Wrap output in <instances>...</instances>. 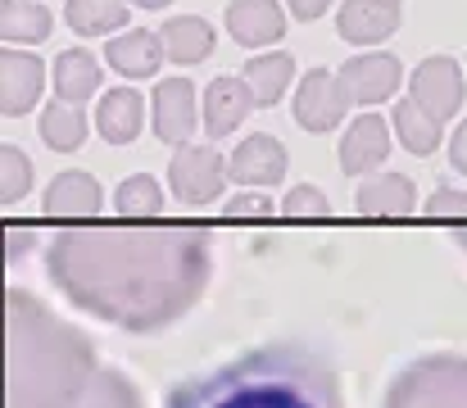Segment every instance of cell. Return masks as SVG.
<instances>
[{"label":"cell","instance_id":"cell-1","mask_svg":"<svg viewBox=\"0 0 467 408\" xmlns=\"http://www.w3.org/2000/svg\"><path fill=\"white\" fill-rule=\"evenodd\" d=\"M209 246L204 227H64L50 236L46 272L73 309L150 336L204 295Z\"/></svg>","mask_w":467,"mask_h":408},{"label":"cell","instance_id":"cell-2","mask_svg":"<svg viewBox=\"0 0 467 408\" xmlns=\"http://www.w3.org/2000/svg\"><path fill=\"white\" fill-rule=\"evenodd\" d=\"M9 408H141L137 386L105 368L91 340L27 290H9Z\"/></svg>","mask_w":467,"mask_h":408},{"label":"cell","instance_id":"cell-3","mask_svg":"<svg viewBox=\"0 0 467 408\" xmlns=\"http://www.w3.org/2000/svg\"><path fill=\"white\" fill-rule=\"evenodd\" d=\"M163 408H345V400L336 368L317 350L282 340L177 382Z\"/></svg>","mask_w":467,"mask_h":408},{"label":"cell","instance_id":"cell-4","mask_svg":"<svg viewBox=\"0 0 467 408\" xmlns=\"http://www.w3.org/2000/svg\"><path fill=\"white\" fill-rule=\"evenodd\" d=\"M381 408H467V354H422L404 363Z\"/></svg>","mask_w":467,"mask_h":408},{"label":"cell","instance_id":"cell-5","mask_svg":"<svg viewBox=\"0 0 467 408\" xmlns=\"http://www.w3.org/2000/svg\"><path fill=\"white\" fill-rule=\"evenodd\" d=\"M168 182L182 204H213L232 182V163L213 145H177V154L168 159Z\"/></svg>","mask_w":467,"mask_h":408},{"label":"cell","instance_id":"cell-6","mask_svg":"<svg viewBox=\"0 0 467 408\" xmlns=\"http://www.w3.org/2000/svg\"><path fill=\"white\" fill-rule=\"evenodd\" d=\"M409 100H413L418 110H427L436 123L454 119V114L463 110V68H459V59H450V55H427V59L413 68Z\"/></svg>","mask_w":467,"mask_h":408},{"label":"cell","instance_id":"cell-7","mask_svg":"<svg viewBox=\"0 0 467 408\" xmlns=\"http://www.w3.org/2000/svg\"><path fill=\"white\" fill-rule=\"evenodd\" d=\"M291 110H296V123L305 132H331L345 119V110H349V96L340 87V73L309 68L300 78V87H296V105Z\"/></svg>","mask_w":467,"mask_h":408},{"label":"cell","instance_id":"cell-8","mask_svg":"<svg viewBox=\"0 0 467 408\" xmlns=\"http://www.w3.org/2000/svg\"><path fill=\"white\" fill-rule=\"evenodd\" d=\"M232 182H241L245 191H264V186H277L282 177H286V168H291V159H286V145L277 141V136L268 132H254L245 136L236 150H232Z\"/></svg>","mask_w":467,"mask_h":408},{"label":"cell","instance_id":"cell-9","mask_svg":"<svg viewBox=\"0 0 467 408\" xmlns=\"http://www.w3.org/2000/svg\"><path fill=\"white\" fill-rule=\"evenodd\" d=\"M340 87H345L349 105H386L400 87V59L386 50L354 55L349 64H340Z\"/></svg>","mask_w":467,"mask_h":408},{"label":"cell","instance_id":"cell-10","mask_svg":"<svg viewBox=\"0 0 467 408\" xmlns=\"http://www.w3.org/2000/svg\"><path fill=\"white\" fill-rule=\"evenodd\" d=\"M404 23V5L400 0H340L336 14V32L349 46H381L386 37H395Z\"/></svg>","mask_w":467,"mask_h":408},{"label":"cell","instance_id":"cell-11","mask_svg":"<svg viewBox=\"0 0 467 408\" xmlns=\"http://www.w3.org/2000/svg\"><path fill=\"white\" fill-rule=\"evenodd\" d=\"M155 110V136L168 145H186L195 123H200V105H195V87L191 78H163L150 96Z\"/></svg>","mask_w":467,"mask_h":408},{"label":"cell","instance_id":"cell-12","mask_svg":"<svg viewBox=\"0 0 467 408\" xmlns=\"http://www.w3.org/2000/svg\"><path fill=\"white\" fill-rule=\"evenodd\" d=\"M41 87H46V64L36 55H23L14 46L0 50V114L23 119L41 100Z\"/></svg>","mask_w":467,"mask_h":408},{"label":"cell","instance_id":"cell-13","mask_svg":"<svg viewBox=\"0 0 467 408\" xmlns=\"http://www.w3.org/2000/svg\"><path fill=\"white\" fill-rule=\"evenodd\" d=\"M227 32L245 50L277 46L286 37V9L277 0H232L227 5Z\"/></svg>","mask_w":467,"mask_h":408},{"label":"cell","instance_id":"cell-14","mask_svg":"<svg viewBox=\"0 0 467 408\" xmlns=\"http://www.w3.org/2000/svg\"><path fill=\"white\" fill-rule=\"evenodd\" d=\"M390 154V123L381 114H358L349 128H345V141H340V168L349 177H363L372 173L381 159Z\"/></svg>","mask_w":467,"mask_h":408},{"label":"cell","instance_id":"cell-15","mask_svg":"<svg viewBox=\"0 0 467 408\" xmlns=\"http://www.w3.org/2000/svg\"><path fill=\"white\" fill-rule=\"evenodd\" d=\"M250 110H259V105H254V91L245 87V78H213L204 91V132L223 141L245 123Z\"/></svg>","mask_w":467,"mask_h":408},{"label":"cell","instance_id":"cell-16","mask_svg":"<svg viewBox=\"0 0 467 408\" xmlns=\"http://www.w3.org/2000/svg\"><path fill=\"white\" fill-rule=\"evenodd\" d=\"M418 204V186L413 177L404 173H381V177H368L358 191H354V209L363 218H404L413 214Z\"/></svg>","mask_w":467,"mask_h":408},{"label":"cell","instance_id":"cell-17","mask_svg":"<svg viewBox=\"0 0 467 408\" xmlns=\"http://www.w3.org/2000/svg\"><path fill=\"white\" fill-rule=\"evenodd\" d=\"M159 41H163V55H168L177 68L204 64V59L213 55V27H209V18H200V14L168 18V23L159 27Z\"/></svg>","mask_w":467,"mask_h":408},{"label":"cell","instance_id":"cell-18","mask_svg":"<svg viewBox=\"0 0 467 408\" xmlns=\"http://www.w3.org/2000/svg\"><path fill=\"white\" fill-rule=\"evenodd\" d=\"M100 204H105V191L91 173H59L46 186V214L50 218H91V214H100Z\"/></svg>","mask_w":467,"mask_h":408},{"label":"cell","instance_id":"cell-19","mask_svg":"<svg viewBox=\"0 0 467 408\" xmlns=\"http://www.w3.org/2000/svg\"><path fill=\"white\" fill-rule=\"evenodd\" d=\"M141 123H146V100H141L132 87H114V91L100 96V105H96V128H100V136H105L109 145L137 141Z\"/></svg>","mask_w":467,"mask_h":408},{"label":"cell","instance_id":"cell-20","mask_svg":"<svg viewBox=\"0 0 467 408\" xmlns=\"http://www.w3.org/2000/svg\"><path fill=\"white\" fill-rule=\"evenodd\" d=\"M50 78H55V96L64 105H87L100 87V64L91 50H59L50 64Z\"/></svg>","mask_w":467,"mask_h":408},{"label":"cell","instance_id":"cell-21","mask_svg":"<svg viewBox=\"0 0 467 408\" xmlns=\"http://www.w3.org/2000/svg\"><path fill=\"white\" fill-rule=\"evenodd\" d=\"M105 59H109V68L123 73V78H155L159 64H163L168 55H163L159 32H123V37L109 41Z\"/></svg>","mask_w":467,"mask_h":408},{"label":"cell","instance_id":"cell-22","mask_svg":"<svg viewBox=\"0 0 467 408\" xmlns=\"http://www.w3.org/2000/svg\"><path fill=\"white\" fill-rule=\"evenodd\" d=\"M241 78H245V87L254 91V105H259V110H273V105L286 96L291 78H296V59H291L286 50H268V55H254Z\"/></svg>","mask_w":467,"mask_h":408},{"label":"cell","instance_id":"cell-23","mask_svg":"<svg viewBox=\"0 0 467 408\" xmlns=\"http://www.w3.org/2000/svg\"><path fill=\"white\" fill-rule=\"evenodd\" d=\"M55 27V14L41 0H0V37L9 46H36Z\"/></svg>","mask_w":467,"mask_h":408},{"label":"cell","instance_id":"cell-24","mask_svg":"<svg viewBox=\"0 0 467 408\" xmlns=\"http://www.w3.org/2000/svg\"><path fill=\"white\" fill-rule=\"evenodd\" d=\"M64 18L82 37H105V32L128 27V0H68Z\"/></svg>","mask_w":467,"mask_h":408},{"label":"cell","instance_id":"cell-25","mask_svg":"<svg viewBox=\"0 0 467 408\" xmlns=\"http://www.w3.org/2000/svg\"><path fill=\"white\" fill-rule=\"evenodd\" d=\"M41 141L50 150H59V154L78 150L87 141V114H82V105H64V100L46 105L41 110Z\"/></svg>","mask_w":467,"mask_h":408},{"label":"cell","instance_id":"cell-26","mask_svg":"<svg viewBox=\"0 0 467 408\" xmlns=\"http://www.w3.org/2000/svg\"><path fill=\"white\" fill-rule=\"evenodd\" d=\"M390 123H395V136H400V145H404L409 154H431V150L441 145V123H436L427 110H418L413 100H400Z\"/></svg>","mask_w":467,"mask_h":408},{"label":"cell","instance_id":"cell-27","mask_svg":"<svg viewBox=\"0 0 467 408\" xmlns=\"http://www.w3.org/2000/svg\"><path fill=\"white\" fill-rule=\"evenodd\" d=\"M114 209H119V214H128V218H150V214H163V191H159L155 177L132 173V177H123V182H119V191H114Z\"/></svg>","mask_w":467,"mask_h":408},{"label":"cell","instance_id":"cell-28","mask_svg":"<svg viewBox=\"0 0 467 408\" xmlns=\"http://www.w3.org/2000/svg\"><path fill=\"white\" fill-rule=\"evenodd\" d=\"M32 186V163L18 145H0V204L23 200Z\"/></svg>","mask_w":467,"mask_h":408},{"label":"cell","instance_id":"cell-29","mask_svg":"<svg viewBox=\"0 0 467 408\" xmlns=\"http://www.w3.org/2000/svg\"><path fill=\"white\" fill-rule=\"evenodd\" d=\"M282 214L286 218H327L331 204H327V195L317 186H291L286 200H282Z\"/></svg>","mask_w":467,"mask_h":408},{"label":"cell","instance_id":"cell-30","mask_svg":"<svg viewBox=\"0 0 467 408\" xmlns=\"http://www.w3.org/2000/svg\"><path fill=\"white\" fill-rule=\"evenodd\" d=\"M427 214H431V218H445V223H459V218H467V191H454V186L431 191Z\"/></svg>","mask_w":467,"mask_h":408},{"label":"cell","instance_id":"cell-31","mask_svg":"<svg viewBox=\"0 0 467 408\" xmlns=\"http://www.w3.org/2000/svg\"><path fill=\"white\" fill-rule=\"evenodd\" d=\"M273 204L264 191H241L236 200H227V218H268Z\"/></svg>","mask_w":467,"mask_h":408},{"label":"cell","instance_id":"cell-32","mask_svg":"<svg viewBox=\"0 0 467 408\" xmlns=\"http://www.w3.org/2000/svg\"><path fill=\"white\" fill-rule=\"evenodd\" d=\"M450 163L467 177V119L454 128V136H450Z\"/></svg>","mask_w":467,"mask_h":408},{"label":"cell","instance_id":"cell-33","mask_svg":"<svg viewBox=\"0 0 467 408\" xmlns=\"http://www.w3.org/2000/svg\"><path fill=\"white\" fill-rule=\"evenodd\" d=\"M286 5H291V18L313 23V18H322V14H327V5H331V0H286Z\"/></svg>","mask_w":467,"mask_h":408},{"label":"cell","instance_id":"cell-34","mask_svg":"<svg viewBox=\"0 0 467 408\" xmlns=\"http://www.w3.org/2000/svg\"><path fill=\"white\" fill-rule=\"evenodd\" d=\"M128 5H141V9H163V5H172V0H128Z\"/></svg>","mask_w":467,"mask_h":408}]
</instances>
